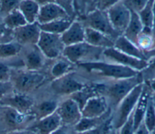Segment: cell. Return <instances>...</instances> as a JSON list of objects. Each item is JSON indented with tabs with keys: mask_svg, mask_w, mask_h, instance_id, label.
<instances>
[{
	"mask_svg": "<svg viewBox=\"0 0 155 134\" xmlns=\"http://www.w3.org/2000/svg\"><path fill=\"white\" fill-rule=\"evenodd\" d=\"M108 80L106 82L94 84L98 93L104 96L108 101L109 99V102L116 107L136 85L143 82L140 72L134 77Z\"/></svg>",
	"mask_w": 155,
	"mask_h": 134,
	"instance_id": "cell-1",
	"label": "cell"
},
{
	"mask_svg": "<svg viewBox=\"0 0 155 134\" xmlns=\"http://www.w3.org/2000/svg\"><path fill=\"white\" fill-rule=\"evenodd\" d=\"M47 75L42 71H31L24 68H12L10 79L15 92L33 94L46 81Z\"/></svg>",
	"mask_w": 155,
	"mask_h": 134,
	"instance_id": "cell-2",
	"label": "cell"
},
{
	"mask_svg": "<svg viewBox=\"0 0 155 134\" xmlns=\"http://www.w3.org/2000/svg\"><path fill=\"white\" fill-rule=\"evenodd\" d=\"M76 66L90 74L108 79L128 78L139 73V72L129 67L102 60L80 63Z\"/></svg>",
	"mask_w": 155,
	"mask_h": 134,
	"instance_id": "cell-3",
	"label": "cell"
},
{
	"mask_svg": "<svg viewBox=\"0 0 155 134\" xmlns=\"http://www.w3.org/2000/svg\"><path fill=\"white\" fill-rule=\"evenodd\" d=\"M35 118L30 113H22L16 110L0 105V131L9 133L27 129L35 122Z\"/></svg>",
	"mask_w": 155,
	"mask_h": 134,
	"instance_id": "cell-4",
	"label": "cell"
},
{
	"mask_svg": "<svg viewBox=\"0 0 155 134\" xmlns=\"http://www.w3.org/2000/svg\"><path fill=\"white\" fill-rule=\"evenodd\" d=\"M104 50L91 45L84 41L77 44L66 46L62 56L77 65L80 63L102 60Z\"/></svg>",
	"mask_w": 155,
	"mask_h": 134,
	"instance_id": "cell-5",
	"label": "cell"
},
{
	"mask_svg": "<svg viewBox=\"0 0 155 134\" xmlns=\"http://www.w3.org/2000/svg\"><path fill=\"white\" fill-rule=\"evenodd\" d=\"M34 104L29 112L39 120L56 112L60 101L59 97L51 93L48 89H42V87L34 92Z\"/></svg>",
	"mask_w": 155,
	"mask_h": 134,
	"instance_id": "cell-6",
	"label": "cell"
},
{
	"mask_svg": "<svg viewBox=\"0 0 155 134\" xmlns=\"http://www.w3.org/2000/svg\"><path fill=\"white\" fill-rule=\"evenodd\" d=\"M143 82L136 85L117 105L115 114L111 117V126L119 130L133 113L142 93Z\"/></svg>",
	"mask_w": 155,
	"mask_h": 134,
	"instance_id": "cell-7",
	"label": "cell"
},
{
	"mask_svg": "<svg viewBox=\"0 0 155 134\" xmlns=\"http://www.w3.org/2000/svg\"><path fill=\"white\" fill-rule=\"evenodd\" d=\"M87 85L78 79L73 72L51 81L48 89L58 97L64 98L79 92Z\"/></svg>",
	"mask_w": 155,
	"mask_h": 134,
	"instance_id": "cell-8",
	"label": "cell"
},
{
	"mask_svg": "<svg viewBox=\"0 0 155 134\" xmlns=\"http://www.w3.org/2000/svg\"><path fill=\"white\" fill-rule=\"evenodd\" d=\"M81 22L84 27H89L98 31L114 41L120 36L113 28L106 11L96 9L88 14Z\"/></svg>",
	"mask_w": 155,
	"mask_h": 134,
	"instance_id": "cell-9",
	"label": "cell"
},
{
	"mask_svg": "<svg viewBox=\"0 0 155 134\" xmlns=\"http://www.w3.org/2000/svg\"><path fill=\"white\" fill-rule=\"evenodd\" d=\"M36 45L45 57L51 60L61 56L65 47L61 35L42 31Z\"/></svg>",
	"mask_w": 155,
	"mask_h": 134,
	"instance_id": "cell-10",
	"label": "cell"
},
{
	"mask_svg": "<svg viewBox=\"0 0 155 134\" xmlns=\"http://www.w3.org/2000/svg\"><path fill=\"white\" fill-rule=\"evenodd\" d=\"M102 57L107 60L105 61L129 67L139 72L143 70L148 65L147 60L140 59L127 55L114 47L104 49Z\"/></svg>",
	"mask_w": 155,
	"mask_h": 134,
	"instance_id": "cell-11",
	"label": "cell"
},
{
	"mask_svg": "<svg viewBox=\"0 0 155 134\" xmlns=\"http://www.w3.org/2000/svg\"><path fill=\"white\" fill-rule=\"evenodd\" d=\"M56 112L61 118L62 125L74 127L82 118L80 106L71 97L64 98L61 101Z\"/></svg>",
	"mask_w": 155,
	"mask_h": 134,
	"instance_id": "cell-12",
	"label": "cell"
},
{
	"mask_svg": "<svg viewBox=\"0 0 155 134\" xmlns=\"http://www.w3.org/2000/svg\"><path fill=\"white\" fill-rule=\"evenodd\" d=\"M106 12L113 28L120 35H122L130 20V10L123 1L117 0Z\"/></svg>",
	"mask_w": 155,
	"mask_h": 134,
	"instance_id": "cell-13",
	"label": "cell"
},
{
	"mask_svg": "<svg viewBox=\"0 0 155 134\" xmlns=\"http://www.w3.org/2000/svg\"><path fill=\"white\" fill-rule=\"evenodd\" d=\"M22 68L31 71H41L46 63V58L37 45L22 46L19 55Z\"/></svg>",
	"mask_w": 155,
	"mask_h": 134,
	"instance_id": "cell-14",
	"label": "cell"
},
{
	"mask_svg": "<svg viewBox=\"0 0 155 134\" xmlns=\"http://www.w3.org/2000/svg\"><path fill=\"white\" fill-rule=\"evenodd\" d=\"M37 1L40 5V8L36 22L39 25L60 19L70 18L56 1Z\"/></svg>",
	"mask_w": 155,
	"mask_h": 134,
	"instance_id": "cell-15",
	"label": "cell"
},
{
	"mask_svg": "<svg viewBox=\"0 0 155 134\" xmlns=\"http://www.w3.org/2000/svg\"><path fill=\"white\" fill-rule=\"evenodd\" d=\"M41 32V30L37 22L33 24H27L13 30L14 41L22 46L36 45Z\"/></svg>",
	"mask_w": 155,
	"mask_h": 134,
	"instance_id": "cell-16",
	"label": "cell"
},
{
	"mask_svg": "<svg viewBox=\"0 0 155 134\" xmlns=\"http://www.w3.org/2000/svg\"><path fill=\"white\" fill-rule=\"evenodd\" d=\"M110 107L107 98L97 95L88 98L81 109L82 118H97L106 113Z\"/></svg>",
	"mask_w": 155,
	"mask_h": 134,
	"instance_id": "cell-17",
	"label": "cell"
},
{
	"mask_svg": "<svg viewBox=\"0 0 155 134\" xmlns=\"http://www.w3.org/2000/svg\"><path fill=\"white\" fill-rule=\"evenodd\" d=\"M32 94H24L14 92L0 99V105L10 107L22 113H29L33 104Z\"/></svg>",
	"mask_w": 155,
	"mask_h": 134,
	"instance_id": "cell-18",
	"label": "cell"
},
{
	"mask_svg": "<svg viewBox=\"0 0 155 134\" xmlns=\"http://www.w3.org/2000/svg\"><path fill=\"white\" fill-rule=\"evenodd\" d=\"M61 125V118L58 113L55 112L45 118L36 120L28 129L38 134H51Z\"/></svg>",
	"mask_w": 155,
	"mask_h": 134,
	"instance_id": "cell-19",
	"label": "cell"
},
{
	"mask_svg": "<svg viewBox=\"0 0 155 134\" xmlns=\"http://www.w3.org/2000/svg\"><path fill=\"white\" fill-rule=\"evenodd\" d=\"M61 36L65 47L84 42L85 27L81 21L74 20Z\"/></svg>",
	"mask_w": 155,
	"mask_h": 134,
	"instance_id": "cell-20",
	"label": "cell"
},
{
	"mask_svg": "<svg viewBox=\"0 0 155 134\" xmlns=\"http://www.w3.org/2000/svg\"><path fill=\"white\" fill-rule=\"evenodd\" d=\"M151 93L152 92L150 88L143 82L142 93L133 112V119L135 130L143 121V117L147 108L148 99Z\"/></svg>",
	"mask_w": 155,
	"mask_h": 134,
	"instance_id": "cell-21",
	"label": "cell"
},
{
	"mask_svg": "<svg viewBox=\"0 0 155 134\" xmlns=\"http://www.w3.org/2000/svg\"><path fill=\"white\" fill-rule=\"evenodd\" d=\"M53 60V61L50 66L48 73V76L51 79V81L74 72L76 65L64 56H61Z\"/></svg>",
	"mask_w": 155,
	"mask_h": 134,
	"instance_id": "cell-22",
	"label": "cell"
},
{
	"mask_svg": "<svg viewBox=\"0 0 155 134\" xmlns=\"http://www.w3.org/2000/svg\"><path fill=\"white\" fill-rule=\"evenodd\" d=\"M85 41L91 45L103 49L113 47L114 43L108 36L89 27H85Z\"/></svg>",
	"mask_w": 155,
	"mask_h": 134,
	"instance_id": "cell-23",
	"label": "cell"
},
{
	"mask_svg": "<svg viewBox=\"0 0 155 134\" xmlns=\"http://www.w3.org/2000/svg\"><path fill=\"white\" fill-rule=\"evenodd\" d=\"M113 47L127 55L137 59L147 60L144 52L124 35L119 36L115 40Z\"/></svg>",
	"mask_w": 155,
	"mask_h": 134,
	"instance_id": "cell-24",
	"label": "cell"
},
{
	"mask_svg": "<svg viewBox=\"0 0 155 134\" xmlns=\"http://www.w3.org/2000/svg\"><path fill=\"white\" fill-rule=\"evenodd\" d=\"M130 20L125 31L122 35L137 45L139 36L143 30V25L138 13L132 10H130Z\"/></svg>",
	"mask_w": 155,
	"mask_h": 134,
	"instance_id": "cell-25",
	"label": "cell"
},
{
	"mask_svg": "<svg viewBox=\"0 0 155 134\" xmlns=\"http://www.w3.org/2000/svg\"><path fill=\"white\" fill-rule=\"evenodd\" d=\"M40 5L37 1L22 0L18 9L25 18L27 24H33L37 21Z\"/></svg>",
	"mask_w": 155,
	"mask_h": 134,
	"instance_id": "cell-26",
	"label": "cell"
},
{
	"mask_svg": "<svg viewBox=\"0 0 155 134\" xmlns=\"http://www.w3.org/2000/svg\"><path fill=\"white\" fill-rule=\"evenodd\" d=\"M111 109L104 115L97 118H82L79 122L74 127L76 132H81L96 128L103 124L111 118Z\"/></svg>",
	"mask_w": 155,
	"mask_h": 134,
	"instance_id": "cell-27",
	"label": "cell"
},
{
	"mask_svg": "<svg viewBox=\"0 0 155 134\" xmlns=\"http://www.w3.org/2000/svg\"><path fill=\"white\" fill-rule=\"evenodd\" d=\"M74 20L71 18L60 19L50 22L39 25L42 32L56 35H62L71 25Z\"/></svg>",
	"mask_w": 155,
	"mask_h": 134,
	"instance_id": "cell-28",
	"label": "cell"
},
{
	"mask_svg": "<svg viewBox=\"0 0 155 134\" xmlns=\"http://www.w3.org/2000/svg\"><path fill=\"white\" fill-rule=\"evenodd\" d=\"M153 2L154 0H148L145 7L137 13L143 25L142 32L150 34H152L153 25Z\"/></svg>",
	"mask_w": 155,
	"mask_h": 134,
	"instance_id": "cell-29",
	"label": "cell"
},
{
	"mask_svg": "<svg viewBox=\"0 0 155 134\" xmlns=\"http://www.w3.org/2000/svg\"><path fill=\"white\" fill-rule=\"evenodd\" d=\"M2 19L5 25L12 30L27 24L25 18L18 8L14 10Z\"/></svg>",
	"mask_w": 155,
	"mask_h": 134,
	"instance_id": "cell-30",
	"label": "cell"
},
{
	"mask_svg": "<svg viewBox=\"0 0 155 134\" xmlns=\"http://www.w3.org/2000/svg\"><path fill=\"white\" fill-rule=\"evenodd\" d=\"M22 46L13 41L0 44V60L11 59L19 56Z\"/></svg>",
	"mask_w": 155,
	"mask_h": 134,
	"instance_id": "cell-31",
	"label": "cell"
},
{
	"mask_svg": "<svg viewBox=\"0 0 155 134\" xmlns=\"http://www.w3.org/2000/svg\"><path fill=\"white\" fill-rule=\"evenodd\" d=\"M151 95L148 99L147 108L143 121L145 126L150 133H152L155 130V109Z\"/></svg>",
	"mask_w": 155,
	"mask_h": 134,
	"instance_id": "cell-32",
	"label": "cell"
},
{
	"mask_svg": "<svg viewBox=\"0 0 155 134\" xmlns=\"http://www.w3.org/2000/svg\"><path fill=\"white\" fill-rule=\"evenodd\" d=\"M154 44V38L152 34L142 32L139 36L137 45L143 52L150 50Z\"/></svg>",
	"mask_w": 155,
	"mask_h": 134,
	"instance_id": "cell-33",
	"label": "cell"
},
{
	"mask_svg": "<svg viewBox=\"0 0 155 134\" xmlns=\"http://www.w3.org/2000/svg\"><path fill=\"white\" fill-rule=\"evenodd\" d=\"M20 1L19 0H1L0 18H4L14 10L18 8Z\"/></svg>",
	"mask_w": 155,
	"mask_h": 134,
	"instance_id": "cell-34",
	"label": "cell"
},
{
	"mask_svg": "<svg viewBox=\"0 0 155 134\" xmlns=\"http://www.w3.org/2000/svg\"><path fill=\"white\" fill-rule=\"evenodd\" d=\"M147 61V66L140 72L143 82L155 78V56L148 59Z\"/></svg>",
	"mask_w": 155,
	"mask_h": 134,
	"instance_id": "cell-35",
	"label": "cell"
},
{
	"mask_svg": "<svg viewBox=\"0 0 155 134\" xmlns=\"http://www.w3.org/2000/svg\"><path fill=\"white\" fill-rule=\"evenodd\" d=\"M14 41L13 30L8 29L0 18V44L10 42Z\"/></svg>",
	"mask_w": 155,
	"mask_h": 134,
	"instance_id": "cell-36",
	"label": "cell"
},
{
	"mask_svg": "<svg viewBox=\"0 0 155 134\" xmlns=\"http://www.w3.org/2000/svg\"><path fill=\"white\" fill-rule=\"evenodd\" d=\"M112 117V116H111ZM112 128L111 118L100 126L81 132H76V134H107Z\"/></svg>",
	"mask_w": 155,
	"mask_h": 134,
	"instance_id": "cell-37",
	"label": "cell"
},
{
	"mask_svg": "<svg viewBox=\"0 0 155 134\" xmlns=\"http://www.w3.org/2000/svg\"><path fill=\"white\" fill-rule=\"evenodd\" d=\"M148 0H127L123 1L124 4L130 10L139 13L146 5Z\"/></svg>",
	"mask_w": 155,
	"mask_h": 134,
	"instance_id": "cell-38",
	"label": "cell"
},
{
	"mask_svg": "<svg viewBox=\"0 0 155 134\" xmlns=\"http://www.w3.org/2000/svg\"><path fill=\"white\" fill-rule=\"evenodd\" d=\"M56 2L65 10L71 19H76L73 1H56Z\"/></svg>",
	"mask_w": 155,
	"mask_h": 134,
	"instance_id": "cell-39",
	"label": "cell"
},
{
	"mask_svg": "<svg viewBox=\"0 0 155 134\" xmlns=\"http://www.w3.org/2000/svg\"><path fill=\"white\" fill-rule=\"evenodd\" d=\"M134 132L135 129L134 127L132 113L127 121L119 129V134H134Z\"/></svg>",
	"mask_w": 155,
	"mask_h": 134,
	"instance_id": "cell-40",
	"label": "cell"
},
{
	"mask_svg": "<svg viewBox=\"0 0 155 134\" xmlns=\"http://www.w3.org/2000/svg\"><path fill=\"white\" fill-rule=\"evenodd\" d=\"M11 70L12 67L9 64L0 61V82L10 81Z\"/></svg>",
	"mask_w": 155,
	"mask_h": 134,
	"instance_id": "cell-41",
	"label": "cell"
},
{
	"mask_svg": "<svg viewBox=\"0 0 155 134\" xmlns=\"http://www.w3.org/2000/svg\"><path fill=\"white\" fill-rule=\"evenodd\" d=\"M14 92L15 90L10 81L0 82V99Z\"/></svg>",
	"mask_w": 155,
	"mask_h": 134,
	"instance_id": "cell-42",
	"label": "cell"
},
{
	"mask_svg": "<svg viewBox=\"0 0 155 134\" xmlns=\"http://www.w3.org/2000/svg\"><path fill=\"white\" fill-rule=\"evenodd\" d=\"M51 134H76V132L73 126L61 125Z\"/></svg>",
	"mask_w": 155,
	"mask_h": 134,
	"instance_id": "cell-43",
	"label": "cell"
},
{
	"mask_svg": "<svg viewBox=\"0 0 155 134\" xmlns=\"http://www.w3.org/2000/svg\"><path fill=\"white\" fill-rule=\"evenodd\" d=\"M116 1H97L96 9L101 11H107Z\"/></svg>",
	"mask_w": 155,
	"mask_h": 134,
	"instance_id": "cell-44",
	"label": "cell"
},
{
	"mask_svg": "<svg viewBox=\"0 0 155 134\" xmlns=\"http://www.w3.org/2000/svg\"><path fill=\"white\" fill-rule=\"evenodd\" d=\"M134 134H151V133L147 129L143 122H142L138 128L135 130Z\"/></svg>",
	"mask_w": 155,
	"mask_h": 134,
	"instance_id": "cell-45",
	"label": "cell"
},
{
	"mask_svg": "<svg viewBox=\"0 0 155 134\" xmlns=\"http://www.w3.org/2000/svg\"><path fill=\"white\" fill-rule=\"evenodd\" d=\"M7 134H38V133H37L36 132L32 130L27 129H24V130L9 132V133H7Z\"/></svg>",
	"mask_w": 155,
	"mask_h": 134,
	"instance_id": "cell-46",
	"label": "cell"
},
{
	"mask_svg": "<svg viewBox=\"0 0 155 134\" xmlns=\"http://www.w3.org/2000/svg\"><path fill=\"white\" fill-rule=\"evenodd\" d=\"M144 83L148 85L152 93L155 94V78L152 79L148 81L144 82Z\"/></svg>",
	"mask_w": 155,
	"mask_h": 134,
	"instance_id": "cell-47",
	"label": "cell"
},
{
	"mask_svg": "<svg viewBox=\"0 0 155 134\" xmlns=\"http://www.w3.org/2000/svg\"><path fill=\"white\" fill-rule=\"evenodd\" d=\"M144 54H145V56L147 58V60H148V59L154 56H155V47L154 48H153L152 49H151L150 50L144 52Z\"/></svg>",
	"mask_w": 155,
	"mask_h": 134,
	"instance_id": "cell-48",
	"label": "cell"
},
{
	"mask_svg": "<svg viewBox=\"0 0 155 134\" xmlns=\"http://www.w3.org/2000/svg\"><path fill=\"white\" fill-rule=\"evenodd\" d=\"M153 25L152 34H153V36L154 39V37H155V0H154V2H153Z\"/></svg>",
	"mask_w": 155,
	"mask_h": 134,
	"instance_id": "cell-49",
	"label": "cell"
},
{
	"mask_svg": "<svg viewBox=\"0 0 155 134\" xmlns=\"http://www.w3.org/2000/svg\"><path fill=\"white\" fill-rule=\"evenodd\" d=\"M107 134H119V130L112 127Z\"/></svg>",
	"mask_w": 155,
	"mask_h": 134,
	"instance_id": "cell-50",
	"label": "cell"
},
{
	"mask_svg": "<svg viewBox=\"0 0 155 134\" xmlns=\"http://www.w3.org/2000/svg\"><path fill=\"white\" fill-rule=\"evenodd\" d=\"M151 96H152V99H153V105H154V109H155V94L152 93Z\"/></svg>",
	"mask_w": 155,
	"mask_h": 134,
	"instance_id": "cell-51",
	"label": "cell"
},
{
	"mask_svg": "<svg viewBox=\"0 0 155 134\" xmlns=\"http://www.w3.org/2000/svg\"><path fill=\"white\" fill-rule=\"evenodd\" d=\"M155 47V37H154V44H153V48H154ZM152 48V49H153Z\"/></svg>",
	"mask_w": 155,
	"mask_h": 134,
	"instance_id": "cell-52",
	"label": "cell"
},
{
	"mask_svg": "<svg viewBox=\"0 0 155 134\" xmlns=\"http://www.w3.org/2000/svg\"><path fill=\"white\" fill-rule=\"evenodd\" d=\"M0 134H7V133H5V132H3L0 131Z\"/></svg>",
	"mask_w": 155,
	"mask_h": 134,
	"instance_id": "cell-53",
	"label": "cell"
},
{
	"mask_svg": "<svg viewBox=\"0 0 155 134\" xmlns=\"http://www.w3.org/2000/svg\"><path fill=\"white\" fill-rule=\"evenodd\" d=\"M152 133H153V134H155V130H154V131H153Z\"/></svg>",
	"mask_w": 155,
	"mask_h": 134,
	"instance_id": "cell-54",
	"label": "cell"
},
{
	"mask_svg": "<svg viewBox=\"0 0 155 134\" xmlns=\"http://www.w3.org/2000/svg\"><path fill=\"white\" fill-rule=\"evenodd\" d=\"M151 134H153V133H151Z\"/></svg>",
	"mask_w": 155,
	"mask_h": 134,
	"instance_id": "cell-55",
	"label": "cell"
}]
</instances>
